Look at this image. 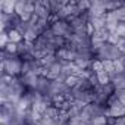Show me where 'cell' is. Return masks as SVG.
<instances>
[{
	"label": "cell",
	"instance_id": "cell-18",
	"mask_svg": "<svg viewBox=\"0 0 125 125\" xmlns=\"http://www.w3.org/2000/svg\"><path fill=\"white\" fill-rule=\"evenodd\" d=\"M116 34H118L119 37H125V24H122V22H119V24H118Z\"/></svg>",
	"mask_w": 125,
	"mask_h": 125
},
{
	"label": "cell",
	"instance_id": "cell-12",
	"mask_svg": "<svg viewBox=\"0 0 125 125\" xmlns=\"http://www.w3.org/2000/svg\"><path fill=\"white\" fill-rule=\"evenodd\" d=\"M59 113H60V110H59L56 106H49L44 115H47L49 118H53V119L56 121V119H57V116H59Z\"/></svg>",
	"mask_w": 125,
	"mask_h": 125
},
{
	"label": "cell",
	"instance_id": "cell-10",
	"mask_svg": "<svg viewBox=\"0 0 125 125\" xmlns=\"http://www.w3.org/2000/svg\"><path fill=\"white\" fill-rule=\"evenodd\" d=\"M18 46L19 44H15V43H8V46L5 47V49H2V50H5L9 56H18Z\"/></svg>",
	"mask_w": 125,
	"mask_h": 125
},
{
	"label": "cell",
	"instance_id": "cell-14",
	"mask_svg": "<svg viewBox=\"0 0 125 125\" xmlns=\"http://www.w3.org/2000/svg\"><path fill=\"white\" fill-rule=\"evenodd\" d=\"M113 13H115V16H116L118 22H122V24H125V6H122V8L116 9Z\"/></svg>",
	"mask_w": 125,
	"mask_h": 125
},
{
	"label": "cell",
	"instance_id": "cell-9",
	"mask_svg": "<svg viewBox=\"0 0 125 125\" xmlns=\"http://www.w3.org/2000/svg\"><path fill=\"white\" fill-rule=\"evenodd\" d=\"M25 8H27V0H18L16 6H15V15L22 16L25 12Z\"/></svg>",
	"mask_w": 125,
	"mask_h": 125
},
{
	"label": "cell",
	"instance_id": "cell-20",
	"mask_svg": "<svg viewBox=\"0 0 125 125\" xmlns=\"http://www.w3.org/2000/svg\"><path fill=\"white\" fill-rule=\"evenodd\" d=\"M106 124H107V125H116V118H113V116H106Z\"/></svg>",
	"mask_w": 125,
	"mask_h": 125
},
{
	"label": "cell",
	"instance_id": "cell-17",
	"mask_svg": "<svg viewBox=\"0 0 125 125\" xmlns=\"http://www.w3.org/2000/svg\"><path fill=\"white\" fill-rule=\"evenodd\" d=\"M91 124L93 125H107L106 124V116H96V118H93Z\"/></svg>",
	"mask_w": 125,
	"mask_h": 125
},
{
	"label": "cell",
	"instance_id": "cell-6",
	"mask_svg": "<svg viewBox=\"0 0 125 125\" xmlns=\"http://www.w3.org/2000/svg\"><path fill=\"white\" fill-rule=\"evenodd\" d=\"M38 37H40V34L37 32V30H35L34 27H32V28H30V30L24 34V40H25L27 43H32V44L37 41V38H38Z\"/></svg>",
	"mask_w": 125,
	"mask_h": 125
},
{
	"label": "cell",
	"instance_id": "cell-7",
	"mask_svg": "<svg viewBox=\"0 0 125 125\" xmlns=\"http://www.w3.org/2000/svg\"><path fill=\"white\" fill-rule=\"evenodd\" d=\"M38 62H40V65H41V66H44V68H49V69H50V68L56 63V62H57V59H56V56H54V54H47L46 57H43V59H41V60H38Z\"/></svg>",
	"mask_w": 125,
	"mask_h": 125
},
{
	"label": "cell",
	"instance_id": "cell-21",
	"mask_svg": "<svg viewBox=\"0 0 125 125\" xmlns=\"http://www.w3.org/2000/svg\"><path fill=\"white\" fill-rule=\"evenodd\" d=\"M12 125H18V124H12Z\"/></svg>",
	"mask_w": 125,
	"mask_h": 125
},
{
	"label": "cell",
	"instance_id": "cell-5",
	"mask_svg": "<svg viewBox=\"0 0 125 125\" xmlns=\"http://www.w3.org/2000/svg\"><path fill=\"white\" fill-rule=\"evenodd\" d=\"M8 37H9V41H10V43H15V44H21V43L25 41V40H24V35H22L16 28L9 30V31H8Z\"/></svg>",
	"mask_w": 125,
	"mask_h": 125
},
{
	"label": "cell",
	"instance_id": "cell-3",
	"mask_svg": "<svg viewBox=\"0 0 125 125\" xmlns=\"http://www.w3.org/2000/svg\"><path fill=\"white\" fill-rule=\"evenodd\" d=\"M106 116H113V118H122V116H125V106H122L119 103V104L107 107Z\"/></svg>",
	"mask_w": 125,
	"mask_h": 125
},
{
	"label": "cell",
	"instance_id": "cell-16",
	"mask_svg": "<svg viewBox=\"0 0 125 125\" xmlns=\"http://www.w3.org/2000/svg\"><path fill=\"white\" fill-rule=\"evenodd\" d=\"M43 125H57L56 124V121L53 119V118H49L47 115H43V118H41V121H40Z\"/></svg>",
	"mask_w": 125,
	"mask_h": 125
},
{
	"label": "cell",
	"instance_id": "cell-15",
	"mask_svg": "<svg viewBox=\"0 0 125 125\" xmlns=\"http://www.w3.org/2000/svg\"><path fill=\"white\" fill-rule=\"evenodd\" d=\"M9 43V37H8V32H2L0 34V47L5 49Z\"/></svg>",
	"mask_w": 125,
	"mask_h": 125
},
{
	"label": "cell",
	"instance_id": "cell-4",
	"mask_svg": "<svg viewBox=\"0 0 125 125\" xmlns=\"http://www.w3.org/2000/svg\"><path fill=\"white\" fill-rule=\"evenodd\" d=\"M15 6H16L15 0H2V2H0V12L8 13V15H13L15 13Z\"/></svg>",
	"mask_w": 125,
	"mask_h": 125
},
{
	"label": "cell",
	"instance_id": "cell-19",
	"mask_svg": "<svg viewBox=\"0 0 125 125\" xmlns=\"http://www.w3.org/2000/svg\"><path fill=\"white\" fill-rule=\"evenodd\" d=\"M115 94L118 96L119 103H121L122 106H125V93H124V91H115Z\"/></svg>",
	"mask_w": 125,
	"mask_h": 125
},
{
	"label": "cell",
	"instance_id": "cell-1",
	"mask_svg": "<svg viewBox=\"0 0 125 125\" xmlns=\"http://www.w3.org/2000/svg\"><path fill=\"white\" fill-rule=\"evenodd\" d=\"M22 66H24V60L19 56H9L6 60L2 62V75L8 74L10 77H21Z\"/></svg>",
	"mask_w": 125,
	"mask_h": 125
},
{
	"label": "cell",
	"instance_id": "cell-8",
	"mask_svg": "<svg viewBox=\"0 0 125 125\" xmlns=\"http://www.w3.org/2000/svg\"><path fill=\"white\" fill-rule=\"evenodd\" d=\"M90 69H91L94 74H99V72L104 71V69H103V60H100V59H93V60L90 62Z\"/></svg>",
	"mask_w": 125,
	"mask_h": 125
},
{
	"label": "cell",
	"instance_id": "cell-11",
	"mask_svg": "<svg viewBox=\"0 0 125 125\" xmlns=\"http://www.w3.org/2000/svg\"><path fill=\"white\" fill-rule=\"evenodd\" d=\"M97 75V80H99V84L103 87V85H106V84H109V83H112L110 81V77H109V74L107 72H104V71H102V72H99V74H96Z\"/></svg>",
	"mask_w": 125,
	"mask_h": 125
},
{
	"label": "cell",
	"instance_id": "cell-2",
	"mask_svg": "<svg viewBox=\"0 0 125 125\" xmlns=\"http://www.w3.org/2000/svg\"><path fill=\"white\" fill-rule=\"evenodd\" d=\"M21 83L28 88V90H35L37 88V84H38V80L40 77L35 74V72H28V74H24L19 77Z\"/></svg>",
	"mask_w": 125,
	"mask_h": 125
},
{
	"label": "cell",
	"instance_id": "cell-13",
	"mask_svg": "<svg viewBox=\"0 0 125 125\" xmlns=\"http://www.w3.org/2000/svg\"><path fill=\"white\" fill-rule=\"evenodd\" d=\"M78 81H80V77H77V75H69V77H66L65 84H66L69 88H75V85L78 84Z\"/></svg>",
	"mask_w": 125,
	"mask_h": 125
}]
</instances>
